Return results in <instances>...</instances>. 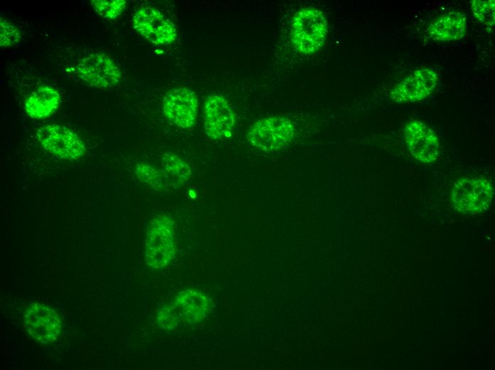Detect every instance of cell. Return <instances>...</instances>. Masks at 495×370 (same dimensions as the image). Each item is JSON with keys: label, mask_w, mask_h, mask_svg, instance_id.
Segmentation results:
<instances>
[{"label": "cell", "mask_w": 495, "mask_h": 370, "mask_svg": "<svg viewBox=\"0 0 495 370\" xmlns=\"http://www.w3.org/2000/svg\"><path fill=\"white\" fill-rule=\"evenodd\" d=\"M198 105L195 92L189 88L179 86L166 93L163 112L172 124L181 128H190L196 122Z\"/></svg>", "instance_id": "cell-10"}, {"label": "cell", "mask_w": 495, "mask_h": 370, "mask_svg": "<svg viewBox=\"0 0 495 370\" xmlns=\"http://www.w3.org/2000/svg\"><path fill=\"white\" fill-rule=\"evenodd\" d=\"M36 137L44 149L60 159L76 160L86 151L81 138L63 125H43L37 130Z\"/></svg>", "instance_id": "cell-6"}, {"label": "cell", "mask_w": 495, "mask_h": 370, "mask_svg": "<svg viewBox=\"0 0 495 370\" xmlns=\"http://www.w3.org/2000/svg\"><path fill=\"white\" fill-rule=\"evenodd\" d=\"M466 31V16L458 11H449L438 16L427 29L431 38L440 41L459 40L464 36Z\"/></svg>", "instance_id": "cell-14"}, {"label": "cell", "mask_w": 495, "mask_h": 370, "mask_svg": "<svg viewBox=\"0 0 495 370\" xmlns=\"http://www.w3.org/2000/svg\"><path fill=\"white\" fill-rule=\"evenodd\" d=\"M75 74L85 84L101 89H110L120 81L122 73L116 63L107 55L92 53L76 65Z\"/></svg>", "instance_id": "cell-7"}, {"label": "cell", "mask_w": 495, "mask_h": 370, "mask_svg": "<svg viewBox=\"0 0 495 370\" xmlns=\"http://www.w3.org/2000/svg\"><path fill=\"white\" fill-rule=\"evenodd\" d=\"M211 308V300L206 295L192 290L178 293L175 299L161 308L156 320L164 329H171L181 323L193 324L207 316Z\"/></svg>", "instance_id": "cell-1"}, {"label": "cell", "mask_w": 495, "mask_h": 370, "mask_svg": "<svg viewBox=\"0 0 495 370\" xmlns=\"http://www.w3.org/2000/svg\"><path fill=\"white\" fill-rule=\"evenodd\" d=\"M24 325L28 334L36 342H55L60 334L61 320L52 307L40 302L31 304L24 314Z\"/></svg>", "instance_id": "cell-11"}, {"label": "cell", "mask_w": 495, "mask_h": 370, "mask_svg": "<svg viewBox=\"0 0 495 370\" xmlns=\"http://www.w3.org/2000/svg\"><path fill=\"white\" fill-rule=\"evenodd\" d=\"M132 25L138 34L154 45L167 46L177 37L174 24L151 6L139 9L133 16Z\"/></svg>", "instance_id": "cell-8"}, {"label": "cell", "mask_w": 495, "mask_h": 370, "mask_svg": "<svg viewBox=\"0 0 495 370\" xmlns=\"http://www.w3.org/2000/svg\"><path fill=\"white\" fill-rule=\"evenodd\" d=\"M21 39L19 29L11 22L2 18L0 20V46L2 48L11 47Z\"/></svg>", "instance_id": "cell-20"}, {"label": "cell", "mask_w": 495, "mask_h": 370, "mask_svg": "<svg viewBox=\"0 0 495 370\" xmlns=\"http://www.w3.org/2000/svg\"><path fill=\"white\" fill-rule=\"evenodd\" d=\"M290 30L292 42L297 51L301 54L311 55L324 43L328 23L321 10L306 7L294 14Z\"/></svg>", "instance_id": "cell-2"}, {"label": "cell", "mask_w": 495, "mask_h": 370, "mask_svg": "<svg viewBox=\"0 0 495 370\" xmlns=\"http://www.w3.org/2000/svg\"><path fill=\"white\" fill-rule=\"evenodd\" d=\"M471 9L474 17L483 25L492 27L495 22L494 0H473Z\"/></svg>", "instance_id": "cell-19"}, {"label": "cell", "mask_w": 495, "mask_h": 370, "mask_svg": "<svg viewBox=\"0 0 495 370\" xmlns=\"http://www.w3.org/2000/svg\"><path fill=\"white\" fill-rule=\"evenodd\" d=\"M404 137L411 154L418 161L431 163L439 156L440 146L435 132L425 123L413 120L404 128Z\"/></svg>", "instance_id": "cell-13"}, {"label": "cell", "mask_w": 495, "mask_h": 370, "mask_svg": "<svg viewBox=\"0 0 495 370\" xmlns=\"http://www.w3.org/2000/svg\"><path fill=\"white\" fill-rule=\"evenodd\" d=\"M134 171L141 181L156 191L162 190L167 186V178L164 172L149 164L139 163L136 165Z\"/></svg>", "instance_id": "cell-17"}, {"label": "cell", "mask_w": 495, "mask_h": 370, "mask_svg": "<svg viewBox=\"0 0 495 370\" xmlns=\"http://www.w3.org/2000/svg\"><path fill=\"white\" fill-rule=\"evenodd\" d=\"M493 196L494 188L489 181L480 177H467L454 184L451 199L456 210L473 214L486 211Z\"/></svg>", "instance_id": "cell-5"}, {"label": "cell", "mask_w": 495, "mask_h": 370, "mask_svg": "<svg viewBox=\"0 0 495 370\" xmlns=\"http://www.w3.org/2000/svg\"><path fill=\"white\" fill-rule=\"evenodd\" d=\"M437 83V74L432 69L418 68L398 82L390 90V97L397 103L421 101L434 92Z\"/></svg>", "instance_id": "cell-9"}, {"label": "cell", "mask_w": 495, "mask_h": 370, "mask_svg": "<svg viewBox=\"0 0 495 370\" xmlns=\"http://www.w3.org/2000/svg\"><path fill=\"white\" fill-rule=\"evenodd\" d=\"M90 4L97 14L107 19H115L125 9L124 0H92Z\"/></svg>", "instance_id": "cell-18"}, {"label": "cell", "mask_w": 495, "mask_h": 370, "mask_svg": "<svg viewBox=\"0 0 495 370\" xmlns=\"http://www.w3.org/2000/svg\"><path fill=\"white\" fill-rule=\"evenodd\" d=\"M235 115L228 100L221 95H208L203 106V125L212 139L229 138L235 127Z\"/></svg>", "instance_id": "cell-12"}, {"label": "cell", "mask_w": 495, "mask_h": 370, "mask_svg": "<svg viewBox=\"0 0 495 370\" xmlns=\"http://www.w3.org/2000/svg\"><path fill=\"white\" fill-rule=\"evenodd\" d=\"M60 95L58 91L49 86H43L34 90L26 100L24 105L27 114L34 119H42L52 115L58 107Z\"/></svg>", "instance_id": "cell-15"}, {"label": "cell", "mask_w": 495, "mask_h": 370, "mask_svg": "<svg viewBox=\"0 0 495 370\" xmlns=\"http://www.w3.org/2000/svg\"><path fill=\"white\" fill-rule=\"evenodd\" d=\"M162 165L174 179V185H181L186 182L192 172L189 165L179 157L165 153L161 159Z\"/></svg>", "instance_id": "cell-16"}, {"label": "cell", "mask_w": 495, "mask_h": 370, "mask_svg": "<svg viewBox=\"0 0 495 370\" xmlns=\"http://www.w3.org/2000/svg\"><path fill=\"white\" fill-rule=\"evenodd\" d=\"M292 122L283 116H271L255 122L247 132V139L255 148L272 152L283 149L294 137Z\"/></svg>", "instance_id": "cell-4"}, {"label": "cell", "mask_w": 495, "mask_h": 370, "mask_svg": "<svg viewBox=\"0 0 495 370\" xmlns=\"http://www.w3.org/2000/svg\"><path fill=\"white\" fill-rule=\"evenodd\" d=\"M174 226L166 214L155 216L150 221L145 243V261L153 268L165 267L175 256Z\"/></svg>", "instance_id": "cell-3"}]
</instances>
